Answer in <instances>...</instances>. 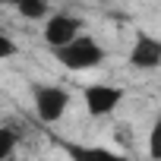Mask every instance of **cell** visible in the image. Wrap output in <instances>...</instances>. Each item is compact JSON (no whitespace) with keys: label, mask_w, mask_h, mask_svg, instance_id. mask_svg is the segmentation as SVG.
I'll return each instance as SVG.
<instances>
[{"label":"cell","mask_w":161,"mask_h":161,"mask_svg":"<svg viewBox=\"0 0 161 161\" xmlns=\"http://www.w3.org/2000/svg\"><path fill=\"white\" fill-rule=\"evenodd\" d=\"M32 104H35V114H38L41 123H57L69 111V92L63 86L41 82V86L32 89Z\"/></svg>","instance_id":"2"},{"label":"cell","mask_w":161,"mask_h":161,"mask_svg":"<svg viewBox=\"0 0 161 161\" xmlns=\"http://www.w3.org/2000/svg\"><path fill=\"white\" fill-rule=\"evenodd\" d=\"M3 161H16V158H3Z\"/></svg>","instance_id":"11"},{"label":"cell","mask_w":161,"mask_h":161,"mask_svg":"<svg viewBox=\"0 0 161 161\" xmlns=\"http://www.w3.org/2000/svg\"><path fill=\"white\" fill-rule=\"evenodd\" d=\"M66 155L69 161H130L126 155L108 145H79V142H66Z\"/></svg>","instance_id":"6"},{"label":"cell","mask_w":161,"mask_h":161,"mask_svg":"<svg viewBox=\"0 0 161 161\" xmlns=\"http://www.w3.org/2000/svg\"><path fill=\"white\" fill-rule=\"evenodd\" d=\"M16 54H19V44H16L10 35L0 32V60H10V57H16Z\"/></svg>","instance_id":"8"},{"label":"cell","mask_w":161,"mask_h":161,"mask_svg":"<svg viewBox=\"0 0 161 161\" xmlns=\"http://www.w3.org/2000/svg\"><path fill=\"white\" fill-rule=\"evenodd\" d=\"M79 32H82V22H79L73 13H51V16H44V41L51 47L66 44Z\"/></svg>","instance_id":"4"},{"label":"cell","mask_w":161,"mask_h":161,"mask_svg":"<svg viewBox=\"0 0 161 161\" xmlns=\"http://www.w3.org/2000/svg\"><path fill=\"white\" fill-rule=\"evenodd\" d=\"M7 3H10L13 10H22V7H29V3H44V0H7Z\"/></svg>","instance_id":"10"},{"label":"cell","mask_w":161,"mask_h":161,"mask_svg":"<svg viewBox=\"0 0 161 161\" xmlns=\"http://www.w3.org/2000/svg\"><path fill=\"white\" fill-rule=\"evenodd\" d=\"M82 101H86V111L92 117H111L123 104V89L111 86V82H92L82 89Z\"/></svg>","instance_id":"3"},{"label":"cell","mask_w":161,"mask_h":161,"mask_svg":"<svg viewBox=\"0 0 161 161\" xmlns=\"http://www.w3.org/2000/svg\"><path fill=\"white\" fill-rule=\"evenodd\" d=\"M54 57H57L66 69L82 73V69H95V66L104 60V47H101L98 38H92V35H86V32H79V35L69 38L66 44L54 47Z\"/></svg>","instance_id":"1"},{"label":"cell","mask_w":161,"mask_h":161,"mask_svg":"<svg viewBox=\"0 0 161 161\" xmlns=\"http://www.w3.org/2000/svg\"><path fill=\"white\" fill-rule=\"evenodd\" d=\"M130 63L136 69H145V73L158 69L161 66V41L155 35H148V32H139L133 47H130Z\"/></svg>","instance_id":"5"},{"label":"cell","mask_w":161,"mask_h":161,"mask_svg":"<svg viewBox=\"0 0 161 161\" xmlns=\"http://www.w3.org/2000/svg\"><path fill=\"white\" fill-rule=\"evenodd\" d=\"M158 136H161V126L155 123V126H152V136H148V155H152V161H158V158H161V145H158Z\"/></svg>","instance_id":"9"},{"label":"cell","mask_w":161,"mask_h":161,"mask_svg":"<svg viewBox=\"0 0 161 161\" xmlns=\"http://www.w3.org/2000/svg\"><path fill=\"white\" fill-rule=\"evenodd\" d=\"M16 145H19V133L7 123H0V161L3 158H13L16 155Z\"/></svg>","instance_id":"7"}]
</instances>
